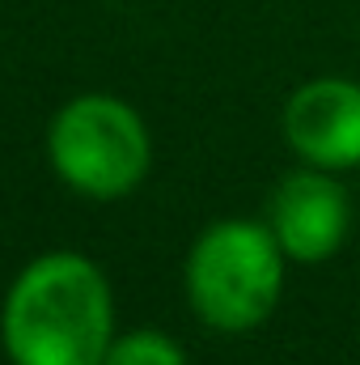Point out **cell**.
I'll list each match as a JSON object with an SVG mask.
<instances>
[{"instance_id":"6da1fadb","label":"cell","mask_w":360,"mask_h":365,"mask_svg":"<svg viewBox=\"0 0 360 365\" xmlns=\"http://www.w3.org/2000/svg\"><path fill=\"white\" fill-rule=\"evenodd\" d=\"M115 340V293L81 251H47L13 276L0 344L13 365H102Z\"/></svg>"},{"instance_id":"7a4b0ae2","label":"cell","mask_w":360,"mask_h":365,"mask_svg":"<svg viewBox=\"0 0 360 365\" xmlns=\"http://www.w3.org/2000/svg\"><path fill=\"white\" fill-rule=\"evenodd\" d=\"M284 276L288 255L268 221L221 217L191 242L182 289L203 327L221 336H246L275 314Z\"/></svg>"},{"instance_id":"3957f363","label":"cell","mask_w":360,"mask_h":365,"mask_svg":"<svg viewBox=\"0 0 360 365\" xmlns=\"http://www.w3.org/2000/svg\"><path fill=\"white\" fill-rule=\"evenodd\" d=\"M51 170L85 200H123L153 166V136L140 110L115 93L64 102L47 128Z\"/></svg>"},{"instance_id":"277c9868","label":"cell","mask_w":360,"mask_h":365,"mask_svg":"<svg viewBox=\"0 0 360 365\" xmlns=\"http://www.w3.org/2000/svg\"><path fill=\"white\" fill-rule=\"evenodd\" d=\"M288 264H327L352 234V195L335 170L297 166L271 187L263 217Z\"/></svg>"},{"instance_id":"5b68a950","label":"cell","mask_w":360,"mask_h":365,"mask_svg":"<svg viewBox=\"0 0 360 365\" xmlns=\"http://www.w3.org/2000/svg\"><path fill=\"white\" fill-rule=\"evenodd\" d=\"M280 132L301 166L348 175L360 170V81L309 77L288 93Z\"/></svg>"},{"instance_id":"8992f818","label":"cell","mask_w":360,"mask_h":365,"mask_svg":"<svg viewBox=\"0 0 360 365\" xmlns=\"http://www.w3.org/2000/svg\"><path fill=\"white\" fill-rule=\"evenodd\" d=\"M102 365H191V361H186V349L170 331L136 327V331H123V336L110 340Z\"/></svg>"}]
</instances>
